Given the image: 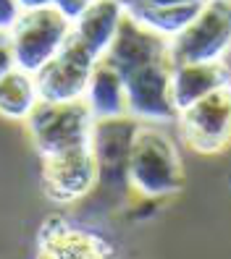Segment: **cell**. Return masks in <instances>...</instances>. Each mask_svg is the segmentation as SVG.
<instances>
[{
	"label": "cell",
	"instance_id": "obj_1",
	"mask_svg": "<svg viewBox=\"0 0 231 259\" xmlns=\"http://www.w3.org/2000/svg\"><path fill=\"white\" fill-rule=\"evenodd\" d=\"M105 58L124 79L129 115L140 120H179V110L171 97V79L176 68L171 37L140 24L126 13Z\"/></svg>",
	"mask_w": 231,
	"mask_h": 259
},
{
	"label": "cell",
	"instance_id": "obj_2",
	"mask_svg": "<svg viewBox=\"0 0 231 259\" xmlns=\"http://www.w3.org/2000/svg\"><path fill=\"white\" fill-rule=\"evenodd\" d=\"M26 126L40 157H50L76 147H89L95 115H92L84 97L66 102L40 100L32 115L26 118Z\"/></svg>",
	"mask_w": 231,
	"mask_h": 259
},
{
	"label": "cell",
	"instance_id": "obj_3",
	"mask_svg": "<svg viewBox=\"0 0 231 259\" xmlns=\"http://www.w3.org/2000/svg\"><path fill=\"white\" fill-rule=\"evenodd\" d=\"M131 189L142 196H168L184 186V167L174 142L158 128L140 126L129 160Z\"/></svg>",
	"mask_w": 231,
	"mask_h": 259
},
{
	"label": "cell",
	"instance_id": "obj_4",
	"mask_svg": "<svg viewBox=\"0 0 231 259\" xmlns=\"http://www.w3.org/2000/svg\"><path fill=\"white\" fill-rule=\"evenodd\" d=\"M71 32L74 21H69L55 6L24 11L21 19L8 29L19 68L37 73L45 63H50L58 55V50L66 45Z\"/></svg>",
	"mask_w": 231,
	"mask_h": 259
},
{
	"label": "cell",
	"instance_id": "obj_5",
	"mask_svg": "<svg viewBox=\"0 0 231 259\" xmlns=\"http://www.w3.org/2000/svg\"><path fill=\"white\" fill-rule=\"evenodd\" d=\"M103 55H97L79 34L71 32L66 45L58 50V55L35 73L40 100L50 102L82 100L87 95L92 71H95V63Z\"/></svg>",
	"mask_w": 231,
	"mask_h": 259
},
{
	"label": "cell",
	"instance_id": "obj_6",
	"mask_svg": "<svg viewBox=\"0 0 231 259\" xmlns=\"http://www.w3.org/2000/svg\"><path fill=\"white\" fill-rule=\"evenodd\" d=\"M231 48V0H205L192 24L171 39L174 63L221 60Z\"/></svg>",
	"mask_w": 231,
	"mask_h": 259
},
{
	"label": "cell",
	"instance_id": "obj_7",
	"mask_svg": "<svg viewBox=\"0 0 231 259\" xmlns=\"http://www.w3.org/2000/svg\"><path fill=\"white\" fill-rule=\"evenodd\" d=\"M140 131V118L121 115L95 120L92 128V152L97 160V184L113 194H124L131 189L129 181V160L134 136Z\"/></svg>",
	"mask_w": 231,
	"mask_h": 259
},
{
	"label": "cell",
	"instance_id": "obj_8",
	"mask_svg": "<svg viewBox=\"0 0 231 259\" xmlns=\"http://www.w3.org/2000/svg\"><path fill=\"white\" fill-rule=\"evenodd\" d=\"M181 139L203 155L223 152L231 144V84L179 113Z\"/></svg>",
	"mask_w": 231,
	"mask_h": 259
},
{
	"label": "cell",
	"instance_id": "obj_9",
	"mask_svg": "<svg viewBox=\"0 0 231 259\" xmlns=\"http://www.w3.org/2000/svg\"><path fill=\"white\" fill-rule=\"evenodd\" d=\"M40 178L48 199L58 204H71L87 196L97 186V160L92 152V144L42 157Z\"/></svg>",
	"mask_w": 231,
	"mask_h": 259
},
{
	"label": "cell",
	"instance_id": "obj_10",
	"mask_svg": "<svg viewBox=\"0 0 231 259\" xmlns=\"http://www.w3.org/2000/svg\"><path fill=\"white\" fill-rule=\"evenodd\" d=\"M35 259H118L100 233L76 228L63 218H48L37 233Z\"/></svg>",
	"mask_w": 231,
	"mask_h": 259
},
{
	"label": "cell",
	"instance_id": "obj_11",
	"mask_svg": "<svg viewBox=\"0 0 231 259\" xmlns=\"http://www.w3.org/2000/svg\"><path fill=\"white\" fill-rule=\"evenodd\" d=\"M231 84V71L221 60H205V63H181L174 68L171 97L176 110H187L189 105L213 95L215 89Z\"/></svg>",
	"mask_w": 231,
	"mask_h": 259
},
{
	"label": "cell",
	"instance_id": "obj_12",
	"mask_svg": "<svg viewBox=\"0 0 231 259\" xmlns=\"http://www.w3.org/2000/svg\"><path fill=\"white\" fill-rule=\"evenodd\" d=\"M87 105L95 120L103 118H121L129 115V102H126V87L124 79H121L118 68L108 60L105 55L95 63V71H92V79L84 95Z\"/></svg>",
	"mask_w": 231,
	"mask_h": 259
},
{
	"label": "cell",
	"instance_id": "obj_13",
	"mask_svg": "<svg viewBox=\"0 0 231 259\" xmlns=\"http://www.w3.org/2000/svg\"><path fill=\"white\" fill-rule=\"evenodd\" d=\"M124 16H126V8L118 0H95L89 6V11L74 24V32L97 55H105L111 42L116 39V32Z\"/></svg>",
	"mask_w": 231,
	"mask_h": 259
},
{
	"label": "cell",
	"instance_id": "obj_14",
	"mask_svg": "<svg viewBox=\"0 0 231 259\" xmlns=\"http://www.w3.org/2000/svg\"><path fill=\"white\" fill-rule=\"evenodd\" d=\"M205 3H181V6H150V3H126V13L134 16L140 24L155 29V32L166 34V37H176L179 32H184L192 19L200 13Z\"/></svg>",
	"mask_w": 231,
	"mask_h": 259
},
{
	"label": "cell",
	"instance_id": "obj_15",
	"mask_svg": "<svg viewBox=\"0 0 231 259\" xmlns=\"http://www.w3.org/2000/svg\"><path fill=\"white\" fill-rule=\"evenodd\" d=\"M40 102L35 73L13 68L0 76V110L11 120H26Z\"/></svg>",
	"mask_w": 231,
	"mask_h": 259
},
{
	"label": "cell",
	"instance_id": "obj_16",
	"mask_svg": "<svg viewBox=\"0 0 231 259\" xmlns=\"http://www.w3.org/2000/svg\"><path fill=\"white\" fill-rule=\"evenodd\" d=\"M92 3H95V0H53V6H55L60 13H63L69 21H74V24L89 11Z\"/></svg>",
	"mask_w": 231,
	"mask_h": 259
},
{
	"label": "cell",
	"instance_id": "obj_17",
	"mask_svg": "<svg viewBox=\"0 0 231 259\" xmlns=\"http://www.w3.org/2000/svg\"><path fill=\"white\" fill-rule=\"evenodd\" d=\"M24 13V6L21 0H0V26H3V32L16 24Z\"/></svg>",
	"mask_w": 231,
	"mask_h": 259
},
{
	"label": "cell",
	"instance_id": "obj_18",
	"mask_svg": "<svg viewBox=\"0 0 231 259\" xmlns=\"http://www.w3.org/2000/svg\"><path fill=\"white\" fill-rule=\"evenodd\" d=\"M0 50H3V66H0V76L13 71V68H19L16 63V50H13V39L8 32H3V39H0Z\"/></svg>",
	"mask_w": 231,
	"mask_h": 259
},
{
	"label": "cell",
	"instance_id": "obj_19",
	"mask_svg": "<svg viewBox=\"0 0 231 259\" xmlns=\"http://www.w3.org/2000/svg\"><path fill=\"white\" fill-rule=\"evenodd\" d=\"M121 6L126 3H150V6H181V3H205V0H118Z\"/></svg>",
	"mask_w": 231,
	"mask_h": 259
},
{
	"label": "cell",
	"instance_id": "obj_20",
	"mask_svg": "<svg viewBox=\"0 0 231 259\" xmlns=\"http://www.w3.org/2000/svg\"><path fill=\"white\" fill-rule=\"evenodd\" d=\"M24 11H32V8H45V6H53V0H21Z\"/></svg>",
	"mask_w": 231,
	"mask_h": 259
}]
</instances>
